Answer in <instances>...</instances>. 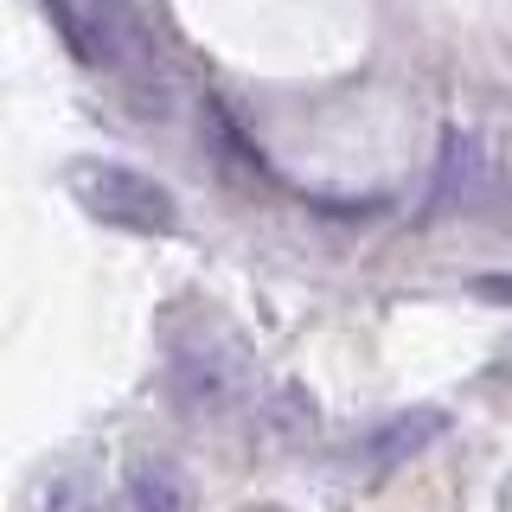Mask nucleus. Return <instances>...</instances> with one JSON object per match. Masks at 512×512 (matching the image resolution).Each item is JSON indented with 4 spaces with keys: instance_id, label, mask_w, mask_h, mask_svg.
Here are the masks:
<instances>
[{
    "instance_id": "obj_1",
    "label": "nucleus",
    "mask_w": 512,
    "mask_h": 512,
    "mask_svg": "<svg viewBox=\"0 0 512 512\" xmlns=\"http://www.w3.org/2000/svg\"><path fill=\"white\" fill-rule=\"evenodd\" d=\"M64 186L71 199L84 205L96 224H116V231H135V237H167L180 212H173V192L148 180V173L122 167V160H103V154H77L64 167Z\"/></svg>"
},
{
    "instance_id": "obj_2",
    "label": "nucleus",
    "mask_w": 512,
    "mask_h": 512,
    "mask_svg": "<svg viewBox=\"0 0 512 512\" xmlns=\"http://www.w3.org/2000/svg\"><path fill=\"white\" fill-rule=\"evenodd\" d=\"M167 397L186 416H224L244 397V359L218 340H180L167 359Z\"/></svg>"
},
{
    "instance_id": "obj_3",
    "label": "nucleus",
    "mask_w": 512,
    "mask_h": 512,
    "mask_svg": "<svg viewBox=\"0 0 512 512\" xmlns=\"http://www.w3.org/2000/svg\"><path fill=\"white\" fill-rule=\"evenodd\" d=\"M442 436H448V410L416 404V410H397V416H384V423L365 429V436H359V461L372 474H391V468L416 461L429 442H442Z\"/></svg>"
},
{
    "instance_id": "obj_4",
    "label": "nucleus",
    "mask_w": 512,
    "mask_h": 512,
    "mask_svg": "<svg viewBox=\"0 0 512 512\" xmlns=\"http://www.w3.org/2000/svg\"><path fill=\"white\" fill-rule=\"evenodd\" d=\"M122 500H128V512H192V487L173 461L141 455V461H128V474H122Z\"/></svg>"
},
{
    "instance_id": "obj_5",
    "label": "nucleus",
    "mask_w": 512,
    "mask_h": 512,
    "mask_svg": "<svg viewBox=\"0 0 512 512\" xmlns=\"http://www.w3.org/2000/svg\"><path fill=\"white\" fill-rule=\"evenodd\" d=\"M468 167H474V154H468V135H448L442 141V167H436V212H448V205H461L468 199Z\"/></svg>"
},
{
    "instance_id": "obj_6",
    "label": "nucleus",
    "mask_w": 512,
    "mask_h": 512,
    "mask_svg": "<svg viewBox=\"0 0 512 512\" xmlns=\"http://www.w3.org/2000/svg\"><path fill=\"white\" fill-rule=\"evenodd\" d=\"M45 13H52V26L71 39V52L90 58V39H84V13H77V0H45Z\"/></svg>"
},
{
    "instance_id": "obj_7",
    "label": "nucleus",
    "mask_w": 512,
    "mask_h": 512,
    "mask_svg": "<svg viewBox=\"0 0 512 512\" xmlns=\"http://www.w3.org/2000/svg\"><path fill=\"white\" fill-rule=\"evenodd\" d=\"M474 295L480 301H512V276H474Z\"/></svg>"
},
{
    "instance_id": "obj_8",
    "label": "nucleus",
    "mask_w": 512,
    "mask_h": 512,
    "mask_svg": "<svg viewBox=\"0 0 512 512\" xmlns=\"http://www.w3.org/2000/svg\"><path fill=\"white\" fill-rule=\"evenodd\" d=\"M250 512H282V506H250Z\"/></svg>"
}]
</instances>
